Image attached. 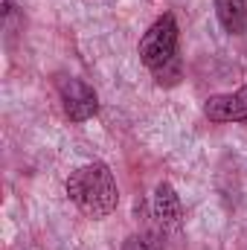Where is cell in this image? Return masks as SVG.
<instances>
[{"label":"cell","instance_id":"9c48e42d","mask_svg":"<svg viewBox=\"0 0 247 250\" xmlns=\"http://www.w3.org/2000/svg\"><path fill=\"white\" fill-rule=\"evenodd\" d=\"M3 12H6V15L12 12V0H3Z\"/></svg>","mask_w":247,"mask_h":250},{"label":"cell","instance_id":"52a82bcc","mask_svg":"<svg viewBox=\"0 0 247 250\" xmlns=\"http://www.w3.org/2000/svg\"><path fill=\"white\" fill-rule=\"evenodd\" d=\"M123 250H166L163 245V236L160 233H151V230H143V233H134L125 239Z\"/></svg>","mask_w":247,"mask_h":250},{"label":"cell","instance_id":"3957f363","mask_svg":"<svg viewBox=\"0 0 247 250\" xmlns=\"http://www.w3.org/2000/svg\"><path fill=\"white\" fill-rule=\"evenodd\" d=\"M59 96H62L64 114H67L73 123H87V120L96 117V111H99V96H96V90H93L87 82H82V79H73V76L59 79Z\"/></svg>","mask_w":247,"mask_h":250},{"label":"cell","instance_id":"ba28073f","mask_svg":"<svg viewBox=\"0 0 247 250\" xmlns=\"http://www.w3.org/2000/svg\"><path fill=\"white\" fill-rule=\"evenodd\" d=\"M154 79H157V84H178L181 82V62L178 59H172L169 64H163L160 70H154Z\"/></svg>","mask_w":247,"mask_h":250},{"label":"cell","instance_id":"6da1fadb","mask_svg":"<svg viewBox=\"0 0 247 250\" xmlns=\"http://www.w3.org/2000/svg\"><path fill=\"white\" fill-rule=\"evenodd\" d=\"M67 195L79 207V212L93 221L108 218L120 204L117 181L105 163H84L73 169L67 178Z\"/></svg>","mask_w":247,"mask_h":250},{"label":"cell","instance_id":"5b68a950","mask_svg":"<svg viewBox=\"0 0 247 250\" xmlns=\"http://www.w3.org/2000/svg\"><path fill=\"white\" fill-rule=\"evenodd\" d=\"M154 218L160 221V227H169V230L181 227V221H184V204H181L175 187L166 181L157 184V189H154Z\"/></svg>","mask_w":247,"mask_h":250},{"label":"cell","instance_id":"7a4b0ae2","mask_svg":"<svg viewBox=\"0 0 247 250\" xmlns=\"http://www.w3.org/2000/svg\"><path fill=\"white\" fill-rule=\"evenodd\" d=\"M172 59H178V21L166 12L145 29L140 41V62L154 73Z\"/></svg>","mask_w":247,"mask_h":250},{"label":"cell","instance_id":"277c9868","mask_svg":"<svg viewBox=\"0 0 247 250\" xmlns=\"http://www.w3.org/2000/svg\"><path fill=\"white\" fill-rule=\"evenodd\" d=\"M204 117L209 123H247V84L233 93L209 96L204 105Z\"/></svg>","mask_w":247,"mask_h":250},{"label":"cell","instance_id":"8992f818","mask_svg":"<svg viewBox=\"0 0 247 250\" xmlns=\"http://www.w3.org/2000/svg\"><path fill=\"white\" fill-rule=\"evenodd\" d=\"M215 15L230 35L247 32V0H215Z\"/></svg>","mask_w":247,"mask_h":250}]
</instances>
